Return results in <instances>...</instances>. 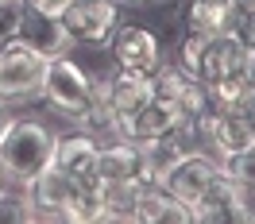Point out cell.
Returning <instances> with one entry per match:
<instances>
[{"label": "cell", "mask_w": 255, "mask_h": 224, "mask_svg": "<svg viewBox=\"0 0 255 224\" xmlns=\"http://www.w3.org/2000/svg\"><path fill=\"white\" fill-rule=\"evenodd\" d=\"M54 143L58 135L35 120V116H8V124L0 131V166L8 182L27 186L35 174H43L50 162H54Z\"/></svg>", "instance_id": "6da1fadb"}, {"label": "cell", "mask_w": 255, "mask_h": 224, "mask_svg": "<svg viewBox=\"0 0 255 224\" xmlns=\"http://www.w3.org/2000/svg\"><path fill=\"white\" fill-rule=\"evenodd\" d=\"M47 62L50 58L27 47L19 35L0 39V101L4 105H27L35 97H43Z\"/></svg>", "instance_id": "7a4b0ae2"}, {"label": "cell", "mask_w": 255, "mask_h": 224, "mask_svg": "<svg viewBox=\"0 0 255 224\" xmlns=\"http://www.w3.org/2000/svg\"><path fill=\"white\" fill-rule=\"evenodd\" d=\"M43 101L58 112L62 120L78 124L85 109L93 105V74L81 70L70 54H58L47 62V78H43Z\"/></svg>", "instance_id": "3957f363"}, {"label": "cell", "mask_w": 255, "mask_h": 224, "mask_svg": "<svg viewBox=\"0 0 255 224\" xmlns=\"http://www.w3.org/2000/svg\"><path fill=\"white\" fill-rule=\"evenodd\" d=\"M62 27L70 35V47L105 50L112 31L120 27V4L116 0H70L62 12Z\"/></svg>", "instance_id": "277c9868"}, {"label": "cell", "mask_w": 255, "mask_h": 224, "mask_svg": "<svg viewBox=\"0 0 255 224\" xmlns=\"http://www.w3.org/2000/svg\"><path fill=\"white\" fill-rule=\"evenodd\" d=\"M193 224H244L255 221V197L221 170V178L190 205Z\"/></svg>", "instance_id": "5b68a950"}, {"label": "cell", "mask_w": 255, "mask_h": 224, "mask_svg": "<svg viewBox=\"0 0 255 224\" xmlns=\"http://www.w3.org/2000/svg\"><path fill=\"white\" fill-rule=\"evenodd\" d=\"M105 50L112 54V62L120 66V70H139V74H155V70L166 62L159 35L151 31V27H143V23H124V19H120V27L112 31Z\"/></svg>", "instance_id": "8992f818"}, {"label": "cell", "mask_w": 255, "mask_h": 224, "mask_svg": "<svg viewBox=\"0 0 255 224\" xmlns=\"http://www.w3.org/2000/svg\"><path fill=\"white\" fill-rule=\"evenodd\" d=\"M217 178H221V159L209 147H186V155L170 166V174H166L162 186L174 193V197H182L186 205H193Z\"/></svg>", "instance_id": "52a82bcc"}, {"label": "cell", "mask_w": 255, "mask_h": 224, "mask_svg": "<svg viewBox=\"0 0 255 224\" xmlns=\"http://www.w3.org/2000/svg\"><path fill=\"white\" fill-rule=\"evenodd\" d=\"M74 190H78V178L62 174L54 162L23 186V193H27V201H31V209H35V221H66V224H70Z\"/></svg>", "instance_id": "ba28073f"}, {"label": "cell", "mask_w": 255, "mask_h": 224, "mask_svg": "<svg viewBox=\"0 0 255 224\" xmlns=\"http://www.w3.org/2000/svg\"><path fill=\"white\" fill-rule=\"evenodd\" d=\"M186 128V116L170 105V101H159L151 97L139 112L131 116H116V135L120 139H155V135H174V131Z\"/></svg>", "instance_id": "9c48e42d"}, {"label": "cell", "mask_w": 255, "mask_h": 224, "mask_svg": "<svg viewBox=\"0 0 255 224\" xmlns=\"http://www.w3.org/2000/svg\"><path fill=\"white\" fill-rule=\"evenodd\" d=\"M248 66H252V50L244 47L232 31H224V35H213L205 43V58H201L197 78L205 85H217V81L248 78Z\"/></svg>", "instance_id": "30bf717a"}, {"label": "cell", "mask_w": 255, "mask_h": 224, "mask_svg": "<svg viewBox=\"0 0 255 224\" xmlns=\"http://www.w3.org/2000/svg\"><path fill=\"white\" fill-rule=\"evenodd\" d=\"M186 139L182 131L174 135H155V139H139V182L143 186H162L170 166H174L182 155H186Z\"/></svg>", "instance_id": "8fae6325"}, {"label": "cell", "mask_w": 255, "mask_h": 224, "mask_svg": "<svg viewBox=\"0 0 255 224\" xmlns=\"http://www.w3.org/2000/svg\"><path fill=\"white\" fill-rule=\"evenodd\" d=\"M97 151H101V139L97 135H89V131H66V135H58V143H54V166L62 170V174L70 178H89L97 174Z\"/></svg>", "instance_id": "7c38bea8"}, {"label": "cell", "mask_w": 255, "mask_h": 224, "mask_svg": "<svg viewBox=\"0 0 255 224\" xmlns=\"http://www.w3.org/2000/svg\"><path fill=\"white\" fill-rule=\"evenodd\" d=\"M135 224H193L190 205L174 197L166 186H143L135 201Z\"/></svg>", "instance_id": "4fadbf2b"}, {"label": "cell", "mask_w": 255, "mask_h": 224, "mask_svg": "<svg viewBox=\"0 0 255 224\" xmlns=\"http://www.w3.org/2000/svg\"><path fill=\"white\" fill-rule=\"evenodd\" d=\"M101 182H139V143L135 139H105L97 151Z\"/></svg>", "instance_id": "5bb4252c"}, {"label": "cell", "mask_w": 255, "mask_h": 224, "mask_svg": "<svg viewBox=\"0 0 255 224\" xmlns=\"http://www.w3.org/2000/svg\"><path fill=\"white\" fill-rule=\"evenodd\" d=\"M19 39H23L27 47H35L43 58H58V54H66V50H70V35H66L62 19L39 16V12H31V8H23Z\"/></svg>", "instance_id": "9a60e30c"}, {"label": "cell", "mask_w": 255, "mask_h": 224, "mask_svg": "<svg viewBox=\"0 0 255 224\" xmlns=\"http://www.w3.org/2000/svg\"><path fill=\"white\" fill-rule=\"evenodd\" d=\"M155 97V81L151 74H139V70H120L116 66V74H109V101L116 116H131V112H139Z\"/></svg>", "instance_id": "2e32d148"}, {"label": "cell", "mask_w": 255, "mask_h": 224, "mask_svg": "<svg viewBox=\"0 0 255 224\" xmlns=\"http://www.w3.org/2000/svg\"><path fill=\"white\" fill-rule=\"evenodd\" d=\"M236 16H240L236 0H190V8H186V27H190V31H201L205 39H213V35L232 31Z\"/></svg>", "instance_id": "e0dca14e"}, {"label": "cell", "mask_w": 255, "mask_h": 224, "mask_svg": "<svg viewBox=\"0 0 255 224\" xmlns=\"http://www.w3.org/2000/svg\"><path fill=\"white\" fill-rule=\"evenodd\" d=\"M255 135L248 131L244 124V112H217L213 116V128H209V151L217 155V159H228V155H236L244 147H252Z\"/></svg>", "instance_id": "ac0fdd59"}, {"label": "cell", "mask_w": 255, "mask_h": 224, "mask_svg": "<svg viewBox=\"0 0 255 224\" xmlns=\"http://www.w3.org/2000/svg\"><path fill=\"white\" fill-rule=\"evenodd\" d=\"M35 221V209L27 201L23 186L19 190H8V182L0 186V224H27Z\"/></svg>", "instance_id": "d6986e66"}, {"label": "cell", "mask_w": 255, "mask_h": 224, "mask_svg": "<svg viewBox=\"0 0 255 224\" xmlns=\"http://www.w3.org/2000/svg\"><path fill=\"white\" fill-rule=\"evenodd\" d=\"M221 170L255 197V143L244 147V151H236V155H228V159H221Z\"/></svg>", "instance_id": "ffe728a7"}, {"label": "cell", "mask_w": 255, "mask_h": 224, "mask_svg": "<svg viewBox=\"0 0 255 224\" xmlns=\"http://www.w3.org/2000/svg\"><path fill=\"white\" fill-rule=\"evenodd\" d=\"M205 35L201 31H190V27H186V35H182V43H178V58L174 62L182 66V70H186V74H193V78H197V70H201V58H205Z\"/></svg>", "instance_id": "44dd1931"}, {"label": "cell", "mask_w": 255, "mask_h": 224, "mask_svg": "<svg viewBox=\"0 0 255 224\" xmlns=\"http://www.w3.org/2000/svg\"><path fill=\"white\" fill-rule=\"evenodd\" d=\"M19 23H23V0H0V39L19 35Z\"/></svg>", "instance_id": "7402d4cb"}, {"label": "cell", "mask_w": 255, "mask_h": 224, "mask_svg": "<svg viewBox=\"0 0 255 224\" xmlns=\"http://www.w3.org/2000/svg\"><path fill=\"white\" fill-rule=\"evenodd\" d=\"M23 8H31V12H39V16L62 19V12L70 8V0H23Z\"/></svg>", "instance_id": "603a6c76"}, {"label": "cell", "mask_w": 255, "mask_h": 224, "mask_svg": "<svg viewBox=\"0 0 255 224\" xmlns=\"http://www.w3.org/2000/svg\"><path fill=\"white\" fill-rule=\"evenodd\" d=\"M240 112H244V124H248V131L255 135V97H252V101H248V105H244Z\"/></svg>", "instance_id": "cb8c5ba5"}, {"label": "cell", "mask_w": 255, "mask_h": 224, "mask_svg": "<svg viewBox=\"0 0 255 224\" xmlns=\"http://www.w3.org/2000/svg\"><path fill=\"white\" fill-rule=\"evenodd\" d=\"M4 124H8V105L0 101V131H4Z\"/></svg>", "instance_id": "d4e9b609"}, {"label": "cell", "mask_w": 255, "mask_h": 224, "mask_svg": "<svg viewBox=\"0 0 255 224\" xmlns=\"http://www.w3.org/2000/svg\"><path fill=\"white\" fill-rule=\"evenodd\" d=\"M147 4H159V8H162V4H178V0H147Z\"/></svg>", "instance_id": "484cf974"}, {"label": "cell", "mask_w": 255, "mask_h": 224, "mask_svg": "<svg viewBox=\"0 0 255 224\" xmlns=\"http://www.w3.org/2000/svg\"><path fill=\"white\" fill-rule=\"evenodd\" d=\"M120 4H147V0H120Z\"/></svg>", "instance_id": "4316f807"}, {"label": "cell", "mask_w": 255, "mask_h": 224, "mask_svg": "<svg viewBox=\"0 0 255 224\" xmlns=\"http://www.w3.org/2000/svg\"><path fill=\"white\" fill-rule=\"evenodd\" d=\"M4 182H8V174H4V166H0V186H4Z\"/></svg>", "instance_id": "83f0119b"}, {"label": "cell", "mask_w": 255, "mask_h": 224, "mask_svg": "<svg viewBox=\"0 0 255 224\" xmlns=\"http://www.w3.org/2000/svg\"><path fill=\"white\" fill-rule=\"evenodd\" d=\"M116 4H120V0H116Z\"/></svg>", "instance_id": "f1b7e54d"}, {"label": "cell", "mask_w": 255, "mask_h": 224, "mask_svg": "<svg viewBox=\"0 0 255 224\" xmlns=\"http://www.w3.org/2000/svg\"><path fill=\"white\" fill-rule=\"evenodd\" d=\"M252 54H255V50H252Z\"/></svg>", "instance_id": "f546056e"}]
</instances>
